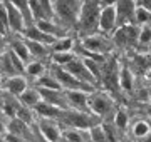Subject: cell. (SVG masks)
Returning a JSON list of instances; mask_svg holds the SVG:
<instances>
[{
	"mask_svg": "<svg viewBox=\"0 0 151 142\" xmlns=\"http://www.w3.org/2000/svg\"><path fill=\"white\" fill-rule=\"evenodd\" d=\"M64 139L70 142H91V132L81 127H67L64 131Z\"/></svg>",
	"mask_w": 151,
	"mask_h": 142,
	"instance_id": "19",
	"label": "cell"
},
{
	"mask_svg": "<svg viewBox=\"0 0 151 142\" xmlns=\"http://www.w3.org/2000/svg\"><path fill=\"white\" fill-rule=\"evenodd\" d=\"M9 49L12 50V52H15L19 57H20L25 64H29L30 62V59H32V55H30V50H29V45L25 40H20V38H17V40H12L10 42V47Z\"/></svg>",
	"mask_w": 151,
	"mask_h": 142,
	"instance_id": "21",
	"label": "cell"
},
{
	"mask_svg": "<svg viewBox=\"0 0 151 142\" xmlns=\"http://www.w3.org/2000/svg\"><path fill=\"white\" fill-rule=\"evenodd\" d=\"M39 90H40L42 100H45L49 104L55 105L62 110H67L70 107L69 100H67V94L62 92V90H52V89H42V87H39Z\"/></svg>",
	"mask_w": 151,
	"mask_h": 142,
	"instance_id": "15",
	"label": "cell"
},
{
	"mask_svg": "<svg viewBox=\"0 0 151 142\" xmlns=\"http://www.w3.org/2000/svg\"><path fill=\"white\" fill-rule=\"evenodd\" d=\"M19 99H20L22 105H27V107H32V109L39 104V102H42L40 90H39V89H30V87L22 94V95H19Z\"/></svg>",
	"mask_w": 151,
	"mask_h": 142,
	"instance_id": "22",
	"label": "cell"
},
{
	"mask_svg": "<svg viewBox=\"0 0 151 142\" xmlns=\"http://www.w3.org/2000/svg\"><path fill=\"white\" fill-rule=\"evenodd\" d=\"M119 84H121L123 90L133 89V72L128 67H119Z\"/></svg>",
	"mask_w": 151,
	"mask_h": 142,
	"instance_id": "30",
	"label": "cell"
},
{
	"mask_svg": "<svg viewBox=\"0 0 151 142\" xmlns=\"http://www.w3.org/2000/svg\"><path fill=\"white\" fill-rule=\"evenodd\" d=\"M2 74H4V77H14V75H19V70H17L15 64L12 62V57L10 54H9V49L4 52V55H2Z\"/></svg>",
	"mask_w": 151,
	"mask_h": 142,
	"instance_id": "26",
	"label": "cell"
},
{
	"mask_svg": "<svg viewBox=\"0 0 151 142\" xmlns=\"http://www.w3.org/2000/svg\"><path fill=\"white\" fill-rule=\"evenodd\" d=\"M148 114L151 115V105H150V107H148Z\"/></svg>",
	"mask_w": 151,
	"mask_h": 142,
	"instance_id": "43",
	"label": "cell"
},
{
	"mask_svg": "<svg viewBox=\"0 0 151 142\" xmlns=\"http://www.w3.org/2000/svg\"><path fill=\"white\" fill-rule=\"evenodd\" d=\"M4 9L7 10V15H9V25H10L12 32H24V28L27 27V22H25V17L22 15V12L17 9L10 0H4L2 2Z\"/></svg>",
	"mask_w": 151,
	"mask_h": 142,
	"instance_id": "11",
	"label": "cell"
},
{
	"mask_svg": "<svg viewBox=\"0 0 151 142\" xmlns=\"http://www.w3.org/2000/svg\"><path fill=\"white\" fill-rule=\"evenodd\" d=\"M39 131L44 136V139L47 142H62L64 137V131L60 129L59 122L49 117H42L39 120Z\"/></svg>",
	"mask_w": 151,
	"mask_h": 142,
	"instance_id": "8",
	"label": "cell"
},
{
	"mask_svg": "<svg viewBox=\"0 0 151 142\" xmlns=\"http://www.w3.org/2000/svg\"><path fill=\"white\" fill-rule=\"evenodd\" d=\"M74 57H76V54H72V52H55V54L52 55V60H54V64L64 67V65H67Z\"/></svg>",
	"mask_w": 151,
	"mask_h": 142,
	"instance_id": "37",
	"label": "cell"
},
{
	"mask_svg": "<svg viewBox=\"0 0 151 142\" xmlns=\"http://www.w3.org/2000/svg\"><path fill=\"white\" fill-rule=\"evenodd\" d=\"M10 2L22 12V15L25 17L27 27H29V25H34V23H35V18H34L32 9H30V0H10Z\"/></svg>",
	"mask_w": 151,
	"mask_h": 142,
	"instance_id": "24",
	"label": "cell"
},
{
	"mask_svg": "<svg viewBox=\"0 0 151 142\" xmlns=\"http://www.w3.org/2000/svg\"><path fill=\"white\" fill-rule=\"evenodd\" d=\"M37 85L42 89H52V90H62V85L59 84V80L55 79L52 74L49 75V74H45V75H40L37 79Z\"/></svg>",
	"mask_w": 151,
	"mask_h": 142,
	"instance_id": "28",
	"label": "cell"
},
{
	"mask_svg": "<svg viewBox=\"0 0 151 142\" xmlns=\"http://www.w3.org/2000/svg\"><path fill=\"white\" fill-rule=\"evenodd\" d=\"M27 129H29V124L24 122L22 119H19V117H10V120L7 122V126H5L7 132H14V134L22 136V137H25L24 134L27 132Z\"/></svg>",
	"mask_w": 151,
	"mask_h": 142,
	"instance_id": "25",
	"label": "cell"
},
{
	"mask_svg": "<svg viewBox=\"0 0 151 142\" xmlns=\"http://www.w3.org/2000/svg\"><path fill=\"white\" fill-rule=\"evenodd\" d=\"M52 75L59 80V84L62 85V89L65 90H86V92H94V87L89 84L79 80L76 75H72L69 70H65V67L57 65L55 64L52 67Z\"/></svg>",
	"mask_w": 151,
	"mask_h": 142,
	"instance_id": "3",
	"label": "cell"
},
{
	"mask_svg": "<svg viewBox=\"0 0 151 142\" xmlns=\"http://www.w3.org/2000/svg\"><path fill=\"white\" fill-rule=\"evenodd\" d=\"M151 132V127L148 122H145V120H138L134 124V127H133V136L138 137V139H143L145 136H148Z\"/></svg>",
	"mask_w": 151,
	"mask_h": 142,
	"instance_id": "36",
	"label": "cell"
},
{
	"mask_svg": "<svg viewBox=\"0 0 151 142\" xmlns=\"http://www.w3.org/2000/svg\"><path fill=\"white\" fill-rule=\"evenodd\" d=\"M65 94H67L69 105L74 110L92 114L91 105H89V95H91V92H86V90H65Z\"/></svg>",
	"mask_w": 151,
	"mask_h": 142,
	"instance_id": "14",
	"label": "cell"
},
{
	"mask_svg": "<svg viewBox=\"0 0 151 142\" xmlns=\"http://www.w3.org/2000/svg\"><path fill=\"white\" fill-rule=\"evenodd\" d=\"M91 132V142H108V134H106V127L97 124L89 129Z\"/></svg>",
	"mask_w": 151,
	"mask_h": 142,
	"instance_id": "34",
	"label": "cell"
},
{
	"mask_svg": "<svg viewBox=\"0 0 151 142\" xmlns=\"http://www.w3.org/2000/svg\"><path fill=\"white\" fill-rule=\"evenodd\" d=\"M134 23H139V25H148V23H151V10H148L146 7L139 5L136 9Z\"/></svg>",
	"mask_w": 151,
	"mask_h": 142,
	"instance_id": "35",
	"label": "cell"
},
{
	"mask_svg": "<svg viewBox=\"0 0 151 142\" xmlns=\"http://www.w3.org/2000/svg\"><path fill=\"white\" fill-rule=\"evenodd\" d=\"M89 105H91V112L94 115L104 117L113 112L114 102L106 92H91L89 95Z\"/></svg>",
	"mask_w": 151,
	"mask_h": 142,
	"instance_id": "6",
	"label": "cell"
},
{
	"mask_svg": "<svg viewBox=\"0 0 151 142\" xmlns=\"http://www.w3.org/2000/svg\"><path fill=\"white\" fill-rule=\"evenodd\" d=\"M4 139L9 141V142H25V139L22 136H17L14 132H7V131H5V134H4Z\"/></svg>",
	"mask_w": 151,
	"mask_h": 142,
	"instance_id": "40",
	"label": "cell"
},
{
	"mask_svg": "<svg viewBox=\"0 0 151 142\" xmlns=\"http://www.w3.org/2000/svg\"><path fill=\"white\" fill-rule=\"evenodd\" d=\"M118 27V13H116V5L103 7L101 10V17H99V30L104 35L114 33Z\"/></svg>",
	"mask_w": 151,
	"mask_h": 142,
	"instance_id": "12",
	"label": "cell"
},
{
	"mask_svg": "<svg viewBox=\"0 0 151 142\" xmlns=\"http://www.w3.org/2000/svg\"><path fill=\"white\" fill-rule=\"evenodd\" d=\"M55 15L64 23H79L82 4L79 0H52Z\"/></svg>",
	"mask_w": 151,
	"mask_h": 142,
	"instance_id": "2",
	"label": "cell"
},
{
	"mask_svg": "<svg viewBox=\"0 0 151 142\" xmlns=\"http://www.w3.org/2000/svg\"><path fill=\"white\" fill-rule=\"evenodd\" d=\"M134 65H136V69H138V72H145L146 69H150V65H151V57L150 55H136Z\"/></svg>",
	"mask_w": 151,
	"mask_h": 142,
	"instance_id": "38",
	"label": "cell"
},
{
	"mask_svg": "<svg viewBox=\"0 0 151 142\" xmlns=\"http://www.w3.org/2000/svg\"><path fill=\"white\" fill-rule=\"evenodd\" d=\"M99 2H101V5L103 7H109V5H116L118 0H99Z\"/></svg>",
	"mask_w": 151,
	"mask_h": 142,
	"instance_id": "41",
	"label": "cell"
},
{
	"mask_svg": "<svg viewBox=\"0 0 151 142\" xmlns=\"http://www.w3.org/2000/svg\"><path fill=\"white\" fill-rule=\"evenodd\" d=\"M139 37V28L134 27V25H123V27H118L113 33V42L114 47H119V49H126L133 45Z\"/></svg>",
	"mask_w": 151,
	"mask_h": 142,
	"instance_id": "5",
	"label": "cell"
},
{
	"mask_svg": "<svg viewBox=\"0 0 151 142\" xmlns=\"http://www.w3.org/2000/svg\"><path fill=\"white\" fill-rule=\"evenodd\" d=\"M138 42L141 45H150L151 44V23L148 25H143L139 28V37H138Z\"/></svg>",
	"mask_w": 151,
	"mask_h": 142,
	"instance_id": "39",
	"label": "cell"
},
{
	"mask_svg": "<svg viewBox=\"0 0 151 142\" xmlns=\"http://www.w3.org/2000/svg\"><path fill=\"white\" fill-rule=\"evenodd\" d=\"M30 9H32L34 18L37 20H55V10L52 0H30Z\"/></svg>",
	"mask_w": 151,
	"mask_h": 142,
	"instance_id": "9",
	"label": "cell"
},
{
	"mask_svg": "<svg viewBox=\"0 0 151 142\" xmlns=\"http://www.w3.org/2000/svg\"><path fill=\"white\" fill-rule=\"evenodd\" d=\"M35 109H32V107H27V105H20L19 107V110H17V115L15 117H19V119H22L24 122H27L29 126L32 124L34 120H35Z\"/></svg>",
	"mask_w": 151,
	"mask_h": 142,
	"instance_id": "32",
	"label": "cell"
},
{
	"mask_svg": "<svg viewBox=\"0 0 151 142\" xmlns=\"http://www.w3.org/2000/svg\"><path fill=\"white\" fill-rule=\"evenodd\" d=\"M82 49L91 52V54H101L106 55L109 54L114 47L113 38L106 37V35H99V33H91V35H86L82 38Z\"/></svg>",
	"mask_w": 151,
	"mask_h": 142,
	"instance_id": "4",
	"label": "cell"
},
{
	"mask_svg": "<svg viewBox=\"0 0 151 142\" xmlns=\"http://www.w3.org/2000/svg\"><path fill=\"white\" fill-rule=\"evenodd\" d=\"M101 10L103 5L99 0H84L81 9V15H79V27L81 32L86 35L96 33L99 28V17H101Z\"/></svg>",
	"mask_w": 151,
	"mask_h": 142,
	"instance_id": "1",
	"label": "cell"
},
{
	"mask_svg": "<svg viewBox=\"0 0 151 142\" xmlns=\"http://www.w3.org/2000/svg\"><path fill=\"white\" fill-rule=\"evenodd\" d=\"M141 142H151V132L148 134V136L143 137V139H141Z\"/></svg>",
	"mask_w": 151,
	"mask_h": 142,
	"instance_id": "42",
	"label": "cell"
},
{
	"mask_svg": "<svg viewBox=\"0 0 151 142\" xmlns=\"http://www.w3.org/2000/svg\"><path fill=\"white\" fill-rule=\"evenodd\" d=\"M17 95H14V94L10 92H5L4 90V100H2V109H4V115L5 117H15L17 115V110H19V107L22 105L20 99L17 100Z\"/></svg>",
	"mask_w": 151,
	"mask_h": 142,
	"instance_id": "18",
	"label": "cell"
},
{
	"mask_svg": "<svg viewBox=\"0 0 151 142\" xmlns=\"http://www.w3.org/2000/svg\"><path fill=\"white\" fill-rule=\"evenodd\" d=\"M35 25H37L40 30H44L45 33H49V35H52V37H55V38L65 37V32H64V30H60V28L57 27L52 20H37Z\"/></svg>",
	"mask_w": 151,
	"mask_h": 142,
	"instance_id": "23",
	"label": "cell"
},
{
	"mask_svg": "<svg viewBox=\"0 0 151 142\" xmlns=\"http://www.w3.org/2000/svg\"><path fill=\"white\" fill-rule=\"evenodd\" d=\"M150 94H151V90H150Z\"/></svg>",
	"mask_w": 151,
	"mask_h": 142,
	"instance_id": "45",
	"label": "cell"
},
{
	"mask_svg": "<svg viewBox=\"0 0 151 142\" xmlns=\"http://www.w3.org/2000/svg\"><path fill=\"white\" fill-rule=\"evenodd\" d=\"M29 45V50H30V55L32 57H35V59H42V57H45V55L49 54V50H50V47L45 44H40V42H34V40H25Z\"/></svg>",
	"mask_w": 151,
	"mask_h": 142,
	"instance_id": "27",
	"label": "cell"
},
{
	"mask_svg": "<svg viewBox=\"0 0 151 142\" xmlns=\"http://www.w3.org/2000/svg\"><path fill=\"white\" fill-rule=\"evenodd\" d=\"M128 124H129V115L124 109H119L116 114H114V126L118 127V131H126L128 129Z\"/></svg>",
	"mask_w": 151,
	"mask_h": 142,
	"instance_id": "33",
	"label": "cell"
},
{
	"mask_svg": "<svg viewBox=\"0 0 151 142\" xmlns=\"http://www.w3.org/2000/svg\"><path fill=\"white\" fill-rule=\"evenodd\" d=\"M22 37L25 38V40H34V42H40V44H45L49 45V47H52V45L55 44V40L57 38L52 37V35H49V33H45L44 30H40V28L34 23V25H29V27L24 28V32H22Z\"/></svg>",
	"mask_w": 151,
	"mask_h": 142,
	"instance_id": "16",
	"label": "cell"
},
{
	"mask_svg": "<svg viewBox=\"0 0 151 142\" xmlns=\"http://www.w3.org/2000/svg\"><path fill=\"white\" fill-rule=\"evenodd\" d=\"M139 142H141V141H139Z\"/></svg>",
	"mask_w": 151,
	"mask_h": 142,
	"instance_id": "46",
	"label": "cell"
},
{
	"mask_svg": "<svg viewBox=\"0 0 151 142\" xmlns=\"http://www.w3.org/2000/svg\"><path fill=\"white\" fill-rule=\"evenodd\" d=\"M44 72H45V65L40 60H30L27 64V67H25V74L30 77H35V79L44 75Z\"/></svg>",
	"mask_w": 151,
	"mask_h": 142,
	"instance_id": "31",
	"label": "cell"
},
{
	"mask_svg": "<svg viewBox=\"0 0 151 142\" xmlns=\"http://www.w3.org/2000/svg\"><path fill=\"white\" fill-rule=\"evenodd\" d=\"M34 109H35V112H37L40 117H49V119H59L60 114H62V109H59V107H55V105H52V104H49L45 100L39 102Z\"/></svg>",
	"mask_w": 151,
	"mask_h": 142,
	"instance_id": "20",
	"label": "cell"
},
{
	"mask_svg": "<svg viewBox=\"0 0 151 142\" xmlns=\"http://www.w3.org/2000/svg\"><path fill=\"white\" fill-rule=\"evenodd\" d=\"M2 142H9V141H5V139H4V141H2Z\"/></svg>",
	"mask_w": 151,
	"mask_h": 142,
	"instance_id": "44",
	"label": "cell"
},
{
	"mask_svg": "<svg viewBox=\"0 0 151 142\" xmlns=\"http://www.w3.org/2000/svg\"><path fill=\"white\" fill-rule=\"evenodd\" d=\"M103 82L109 92H116L121 89L119 84V67L116 64V59L109 60V67H103Z\"/></svg>",
	"mask_w": 151,
	"mask_h": 142,
	"instance_id": "13",
	"label": "cell"
},
{
	"mask_svg": "<svg viewBox=\"0 0 151 142\" xmlns=\"http://www.w3.org/2000/svg\"><path fill=\"white\" fill-rule=\"evenodd\" d=\"M136 2L134 0H118L116 2V13H118V27L128 25L134 22L136 15Z\"/></svg>",
	"mask_w": 151,
	"mask_h": 142,
	"instance_id": "10",
	"label": "cell"
},
{
	"mask_svg": "<svg viewBox=\"0 0 151 142\" xmlns=\"http://www.w3.org/2000/svg\"><path fill=\"white\" fill-rule=\"evenodd\" d=\"M27 80L22 75H14V77H7L4 80V90L5 92H10L14 95H22V94L27 90Z\"/></svg>",
	"mask_w": 151,
	"mask_h": 142,
	"instance_id": "17",
	"label": "cell"
},
{
	"mask_svg": "<svg viewBox=\"0 0 151 142\" xmlns=\"http://www.w3.org/2000/svg\"><path fill=\"white\" fill-rule=\"evenodd\" d=\"M52 49V52H72V49H74V40L70 37H60L55 40V44L50 47Z\"/></svg>",
	"mask_w": 151,
	"mask_h": 142,
	"instance_id": "29",
	"label": "cell"
},
{
	"mask_svg": "<svg viewBox=\"0 0 151 142\" xmlns=\"http://www.w3.org/2000/svg\"><path fill=\"white\" fill-rule=\"evenodd\" d=\"M65 67V70H69L72 75H76L79 80H82V82H86V84H89V85H96L99 80H97L96 77L92 75V72L89 70V67L86 65V62H84V59H79L77 55H76L74 59L70 60L67 65H64Z\"/></svg>",
	"mask_w": 151,
	"mask_h": 142,
	"instance_id": "7",
	"label": "cell"
}]
</instances>
